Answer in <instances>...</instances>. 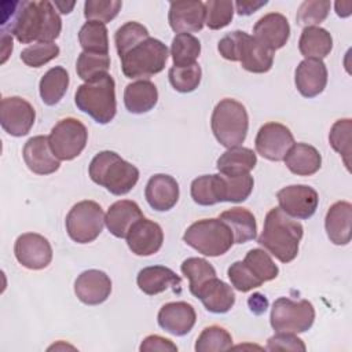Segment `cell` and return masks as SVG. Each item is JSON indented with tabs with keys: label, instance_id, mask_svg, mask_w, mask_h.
<instances>
[{
	"label": "cell",
	"instance_id": "7c38bea8",
	"mask_svg": "<svg viewBox=\"0 0 352 352\" xmlns=\"http://www.w3.org/2000/svg\"><path fill=\"white\" fill-rule=\"evenodd\" d=\"M294 144L290 129L280 122L264 124L254 139L256 151L270 161H283L285 155Z\"/></svg>",
	"mask_w": 352,
	"mask_h": 352
},
{
	"label": "cell",
	"instance_id": "e575fe53",
	"mask_svg": "<svg viewBox=\"0 0 352 352\" xmlns=\"http://www.w3.org/2000/svg\"><path fill=\"white\" fill-rule=\"evenodd\" d=\"M78 41L85 52L109 55L107 28L102 22L87 21L78 32Z\"/></svg>",
	"mask_w": 352,
	"mask_h": 352
},
{
	"label": "cell",
	"instance_id": "6da1fadb",
	"mask_svg": "<svg viewBox=\"0 0 352 352\" xmlns=\"http://www.w3.org/2000/svg\"><path fill=\"white\" fill-rule=\"evenodd\" d=\"M60 30L62 19L48 0L1 3V33L14 34L22 44L54 43Z\"/></svg>",
	"mask_w": 352,
	"mask_h": 352
},
{
	"label": "cell",
	"instance_id": "5b68a950",
	"mask_svg": "<svg viewBox=\"0 0 352 352\" xmlns=\"http://www.w3.org/2000/svg\"><path fill=\"white\" fill-rule=\"evenodd\" d=\"M210 126L216 140L227 147L241 146L248 135L249 116L246 107L231 98L221 99L213 109Z\"/></svg>",
	"mask_w": 352,
	"mask_h": 352
},
{
	"label": "cell",
	"instance_id": "2e32d148",
	"mask_svg": "<svg viewBox=\"0 0 352 352\" xmlns=\"http://www.w3.org/2000/svg\"><path fill=\"white\" fill-rule=\"evenodd\" d=\"M168 21L177 34L199 32L205 25V3L199 0L172 1Z\"/></svg>",
	"mask_w": 352,
	"mask_h": 352
},
{
	"label": "cell",
	"instance_id": "816d5d0a",
	"mask_svg": "<svg viewBox=\"0 0 352 352\" xmlns=\"http://www.w3.org/2000/svg\"><path fill=\"white\" fill-rule=\"evenodd\" d=\"M242 30H234L227 33L224 37L219 40L217 50L220 55L231 62H238V50H239V40H241Z\"/></svg>",
	"mask_w": 352,
	"mask_h": 352
},
{
	"label": "cell",
	"instance_id": "9c48e42d",
	"mask_svg": "<svg viewBox=\"0 0 352 352\" xmlns=\"http://www.w3.org/2000/svg\"><path fill=\"white\" fill-rule=\"evenodd\" d=\"M69 236L77 243H89L95 241L104 226V213L95 201H80L69 210L65 220Z\"/></svg>",
	"mask_w": 352,
	"mask_h": 352
},
{
	"label": "cell",
	"instance_id": "9f6ffc18",
	"mask_svg": "<svg viewBox=\"0 0 352 352\" xmlns=\"http://www.w3.org/2000/svg\"><path fill=\"white\" fill-rule=\"evenodd\" d=\"M12 52V36L7 33H1V63H4L8 58V55Z\"/></svg>",
	"mask_w": 352,
	"mask_h": 352
},
{
	"label": "cell",
	"instance_id": "bcb514c9",
	"mask_svg": "<svg viewBox=\"0 0 352 352\" xmlns=\"http://www.w3.org/2000/svg\"><path fill=\"white\" fill-rule=\"evenodd\" d=\"M121 7L122 3L120 0H87L84 3V16L87 21L107 23L118 15Z\"/></svg>",
	"mask_w": 352,
	"mask_h": 352
},
{
	"label": "cell",
	"instance_id": "5bb4252c",
	"mask_svg": "<svg viewBox=\"0 0 352 352\" xmlns=\"http://www.w3.org/2000/svg\"><path fill=\"white\" fill-rule=\"evenodd\" d=\"M14 253L21 265L28 270H43L52 260V248L48 239L36 232L19 235L14 245Z\"/></svg>",
	"mask_w": 352,
	"mask_h": 352
},
{
	"label": "cell",
	"instance_id": "60d3db41",
	"mask_svg": "<svg viewBox=\"0 0 352 352\" xmlns=\"http://www.w3.org/2000/svg\"><path fill=\"white\" fill-rule=\"evenodd\" d=\"M232 346L231 334L221 326L213 324L205 327L197 338L195 351L197 352H217L227 351Z\"/></svg>",
	"mask_w": 352,
	"mask_h": 352
},
{
	"label": "cell",
	"instance_id": "f6af8a7d",
	"mask_svg": "<svg viewBox=\"0 0 352 352\" xmlns=\"http://www.w3.org/2000/svg\"><path fill=\"white\" fill-rule=\"evenodd\" d=\"M234 16V3L228 0H208L205 3V25L219 30L230 25Z\"/></svg>",
	"mask_w": 352,
	"mask_h": 352
},
{
	"label": "cell",
	"instance_id": "7402d4cb",
	"mask_svg": "<svg viewBox=\"0 0 352 352\" xmlns=\"http://www.w3.org/2000/svg\"><path fill=\"white\" fill-rule=\"evenodd\" d=\"M179 194V184L176 179L166 173H157L151 176L144 190L147 204L158 212L170 210L177 204Z\"/></svg>",
	"mask_w": 352,
	"mask_h": 352
},
{
	"label": "cell",
	"instance_id": "30bf717a",
	"mask_svg": "<svg viewBox=\"0 0 352 352\" xmlns=\"http://www.w3.org/2000/svg\"><path fill=\"white\" fill-rule=\"evenodd\" d=\"M48 140L52 153L59 161H72L85 148L88 131L80 120L66 117L55 124Z\"/></svg>",
	"mask_w": 352,
	"mask_h": 352
},
{
	"label": "cell",
	"instance_id": "d4e9b609",
	"mask_svg": "<svg viewBox=\"0 0 352 352\" xmlns=\"http://www.w3.org/2000/svg\"><path fill=\"white\" fill-rule=\"evenodd\" d=\"M139 205L131 199H121L110 205L104 214V224L116 238H126L132 226L143 219Z\"/></svg>",
	"mask_w": 352,
	"mask_h": 352
},
{
	"label": "cell",
	"instance_id": "52a82bcc",
	"mask_svg": "<svg viewBox=\"0 0 352 352\" xmlns=\"http://www.w3.org/2000/svg\"><path fill=\"white\" fill-rule=\"evenodd\" d=\"M183 241L204 256L217 257L231 249L234 245V235L223 220L202 219L194 221L186 230Z\"/></svg>",
	"mask_w": 352,
	"mask_h": 352
},
{
	"label": "cell",
	"instance_id": "6f0895ef",
	"mask_svg": "<svg viewBox=\"0 0 352 352\" xmlns=\"http://www.w3.org/2000/svg\"><path fill=\"white\" fill-rule=\"evenodd\" d=\"M352 3L351 1H337L336 3V12L341 18H346L351 15Z\"/></svg>",
	"mask_w": 352,
	"mask_h": 352
},
{
	"label": "cell",
	"instance_id": "484cf974",
	"mask_svg": "<svg viewBox=\"0 0 352 352\" xmlns=\"http://www.w3.org/2000/svg\"><path fill=\"white\" fill-rule=\"evenodd\" d=\"M214 195L219 202H243L253 191L254 180L248 175L227 176L223 173L213 175Z\"/></svg>",
	"mask_w": 352,
	"mask_h": 352
},
{
	"label": "cell",
	"instance_id": "44dd1931",
	"mask_svg": "<svg viewBox=\"0 0 352 352\" xmlns=\"http://www.w3.org/2000/svg\"><path fill=\"white\" fill-rule=\"evenodd\" d=\"M297 91L305 98H315L327 84V67L320 59H304L294 72Z\"/></svg>",
	"mask_w": 352,
	"mask_h": 352
},
{
	"label": "cell",
	"instance_id": "cb8c5ba5",
	"mask_svg": "<svg viewBox=\"0 0 352 352\" xmlns=\"http://www.w3.org/2000/svg\"><path fill=\"white\" fill-rule=\"evenodd\" d=\"M327 238L334 245H348L352 236V205L348 201L333 204L324 217Z\"/></svg>",
	"mask_w": 352,
	"mask_h": 352
},
{
	"label": "cell",
	"instance_id": "9a60e30c",
	"mask_svg": "<svg viewBox=\"0 0 352 352\" xmlns=\"http://www.w3.org/2000/svg\"><path fill=\"white\" fill-rule=\"evenodd\" d=\"M125 239L133 254L151 256L161 249L164 232L158 223L143 217L132 226Z\"/></svg>",
	"mask_w": 352,
	"mask_h": 352
},
{
	"label": "cell",
	"instance_id": "3957f363",
	"mask_svg": "<svg viewBox=\"0 0 352 352\" xmlns=\"http://www.w3.org/2000/svg\"><path fill=\"white\" fill-rule=\"evenodd\" d=\"M88 173L94 183L114 195L128 194L139 180V169L110 150L100 151L92 158Z\"/></svg>",
	"mask_w": 352,
	"mask_h": 352
},
{
	"label": "cell",
	"instance_id": "680465c9",
	"mask_svg": "<svg viewBox=\"0 0 352 352\" xmlns=\"http://www.w3.org/2000/svg\"><path fill=\"white\" fill-rule=\"evenodd\" d=\"M54 6H55V8H58V11H60L62 14H69V12H72V10H73V7L76 6V3H74V1H70V3H66V1H55Z\"/></svg>",
	"mask_w": 352,
	"mask_h": 352
},
{
	"label": "cell",
	"instance_id": "836d02e7",
	"mask_svg": "<svg viewBox=\"0 0 352 352\" xmlns=\"http://www.w3.org/2000/svg\"><path fill=\"white\" fill-rule=\"evenodd\" d=\"M70 78L69 73L62 66H55L50 69L40 80L38 89L41 100L47 106H54L60 102L63 95L67 91Z\"/></svg>",
	"mask_w": 352,
	"mask_h": 352
},
{
	"label": "cell",
	"instance_id": "ab89813d",
	"mask_svg": "<svg viewBox=\"0 0 352 352\" xmlns=\"http://www.w3.org/2000/svg\"><path fill=\"white\" fill-rule=\"evenodd\" d=\"M351 133H352V120L351 118L337 120L333 124L330 133H329L330 146L333 147L334 151H337L342 157L344 164L348 170L351 166V153H352Z\"/></svg>",
	"mask_w": 352,
	"mask_h": 352
},
{
	"label": "cell",
	"instance_id": "c3c4849f",
	"mask_svg": "<svg viewBox=\"0 0 352 352\" xmlns=\"http://www.w3.org/2000/svg\"><path fill=\"white\" fill-rule=\"evenodd\" d=\"M191 198L195 204L201 206H209L217 204L214 188H213V175H202L192 180L191 183Z\"/></svg>",
	"mask_w": 352,
	"mask_h": 352
},
{
	"label": "cell",
	"instance_id": "4316f807",
	"mask_svg": "<svg viewBox=\"0 0 352 352\" xmlns=\"http://www.w3.org/2000/svg\"><path fill=\"white\" fill-rule=\"evenodd\" d=\"M194 297L199 298L206 311L212 314H226L235 304V293L232 287L217 276L204 285Z\"/></svg>",
	"mask_w": 352,
	"mask_h": 352
},
{
	"label": "cell",
	"instance_id": "db71d44e",
	"mask_svg": "<svg viewBox=\"0 0 352 352\" xmlns=\"http://www.w3.org/2000/svg\"><path fill=\"white\" fill-rule=\"evenodd\" d=\"M267 4V0L263 1H254V0H242V1H235V8L239 15H252L256 12L258 8L264 7Z\"/></svg>",
	"mask_w": 352,
	"mask_h": 352
},
{
	"label": "cell",
	"instance_id": "ac0fdd59",
	"mask_svg": "<svg viewBox=\"0 0 352 352\" xmlns=\"http://www.w3.org/2000/svg\"><path fill=\"white\" fill-rule=\"evenodd\" d=\"M157 320L161 329L173 336L182 337L192 330L197 320V314L191 304L186 301H173L161 307Z\"/></svg>",
	"mask_w": 352,
	"mask_h": 352
},
{
	"label": "cell",
	"instance_id": "8d00e7d4",
	"mask_svg": "<svg viewBox=\"0 0 352 352\" xmlns=\"http://www.w3.org/2000/svg\"><path fill=\"white\" fill-rule=\"evenodd\" d=\"M243 264L261 285L264 282L275 279L279 274V268L274 263L271 256L260 248L250 249L243 258Z\"/></svg>",
	"mask_w": 352,
	"mask_h": 352
},
{
	"label": "cell",
	"instance_id": "1f68e13d",
	"mask_svg": "<svg viewBox=\"0 0 352 352\" xmlns=\"http://www.w3.org/2000/svg\"><path fill=\"white\" fill-rule=\"evenodd\" d=\"M219 219L223 220L232 231L234 243L242 245L256 238L257 223L254 214L249 209L235 206L224 210Z\"/></svg>",
	"mask_w": 352,
	"mask_h": 352
},
{
	"label": "cell",
	"instance_id": "d6a6232c",
	"mask_svg": "<svg viewBox=\"0 0 352 352\" xmlns=\"http://www.w3.org/2000/svg\"><path fill=\"white\" fill-rule=\"evenodd\" d=\"M298 50L305 59L322 60L333 50V37L320 26L304 28L298 40Z\"/></svg>",
	"mask_w": 352,
	"mask_h": 352
},
{
	"label": "cell",
	"instance_id": "f546056e",
	"mask_svg": "<svg viewBox=\"0 0 352 352\" xmlns=\"http://www.w3.org/2000/svg\"><path fill=\"white\" fill-rule=\"evenodd\" d=\"M158 102V89L150 80H138L125 87L124 104L132 114H143L154 109Z\"/></svg>",
	"mask_w": 352,
	"mask_h": 352
},
{
	"label": "cell",
	"instance_id": "603a6c76",
	"mask_svg": "<svg viewBox=\"0 0 352 352\" xmlns=\"http://www.w3.org/2000/svg\"><path fill=\"white\" fill-rule=\"evenodd\" d=\"M238 62L250 73H267L274 63V51L264 47L246 32H241Z\"/></svg>",
	"mask_w": 352,
	"mask_h": 352
},
{
	"label": "cell",
	"instance_id": "4fadbf2b",
	"mask_svg": "<svg viewBox=\"0 0 352 352\" xmlns=\"http://www.w3.org/2000/svg\"><path fill=\"white\" fill-rule=\"evenodd\" d=\"M279 208L296 219H309L316 212L319 197L315 188L307 184H292L276 192Z\"/></svg>",
	"mask_w": 352,
	"mask_h": 352
},
{
	"label": "cell",
	"instance_id": "f1b7e54d",
	"mask_svg": "<svg viewBox=\"0 0 352 352\" xmlns=\"http://www.w3.org/2000/svg\"><path fill=\"white\" fill-rule=\"evenodd\" d=\"M283 161L287 169L297 176H311L322 166L320 153L307 143H294Z\"/></svg>",
	"mask_w": 352,
	"mask_h": 352
},
{
	"label": "cell",
	"instance_id": "ffe728a7",
	"mask_svg": "<svg viewBox=\"0 0 352 352\" xmlns=\"http://www.w3.org/2000/svg\"><path fill=\"white\" fill-rule=\"evenodd\" d=\"M23 161L36 175H51L60 166L59 160L52 153L48 136L37 135L30 138L23 146Z\"/></svg>",
	"mask_w": 352,
	"mask_h": 352
},
{
	"label": "cell",
	"instance_id": "277c9868",
	"mask_svg": "<svg viewBox=\"0 0 352 352\" xmlns=\"http://www.w3.org/2000/svg\"><path fill=\"white\" fill-rule=\"evenodd\" d=\"M78 110L88 114L98 124H109L117 111L116 82L110 74L81 84L74 95Z\"/></svg>",
	"mask_w": 352,
	"mask_h": 352
},
{
	"label": "cell",
	"instance_id": "e0dca14e",
	"mask_svg": "<svg viewBox=\"0 0 352 352\" xmlns=\"http://www.w3.org/2000/svg\"><path fill=\"white\" fill-rule=\"evenodd\" d=\"M74 293L81 302L99 305L110 297L111 280L109 275L100 270H87L77 276Z\"/></svg>",
	"mask_w": 352,
	"mask_h": 352
},
{
	"label": "cell",
	"instance_id": "7a4b0ae2",
	"mask_svg": "<svg viewBox=\"0 0 352 352\" xmlns=\"http://www.w3.org/2000/svg\"><path fill=\"white\" fill-rule=\"evenodd\" d=\"M302 232L301 223L286 214L280 208H272L265 216L257 243L280 263H290L298 254Z\"/></svg>",
	"mask_w": 352,
	"mask_h": 352
},
{
	"label": "cell",
	"instance_id": "f35d334b",
	"mask_svg": "<svg viewBox=\"0 0 352 352\" xmlns=\"http://www.w3.org/2000/svg\"><path fill=\"white\" fill-rule=\"evenodd\" d=\"M110 69V56L106 54H94L82 51L76 63V72L81 80L85 82L98 80L109 74Z\"/></svg>",
	"mask_w": 352,
	"mask_h": 352
},
{
	"label": "cell",
	"instance_id": "7bdbcfd3",
	"mask_svg": "<svg viewBox=\"0 0 352 352\" xmlns=\"http://www.w3.org/2000/svg\"><path fill=\"white\" fill-rule=\"evenodd\" d=\"M150 37V33L146 26L139 22L129 21L120 26L114 34V43L118 52V56L124 55L128 50H131L138 43Z\"/></svg>",
	"mask_w": 352,
	"mask_h": 352
},
{
	"label": "cell",
	"instance_id": "ba28073f",
	"mask_svg": "<svg viewBox=\"0 0 352 352\" xmlns=\"http://www.w3.org/2000/svg\"><path fill=\"white\" fill-rule=\"evenodd\" d=\"M315 320V308L308 300H292L279 297L274 301L270 315L271 327L286 333H304L309 330Z\"/></svg>",
	"mask_w": 352,
	"mask_h": 352
},
{
	"label": "cell",
	"instance_id": "d6986e66",
	"mask_svg": "<svg viewBox=\"0 0 352 352\" xmlns=\"http://www.w3.org/2000/svg\"><path fill=\"white\" fill-rule=\"evenodd\" d=\"M253 37L275 52L282 48L290 37V25L287 18L279 12L265 14L253 26Z\"/></svg>",
	"mask_w": 352,
	"mask_h": 352
},
{
	"label": "cell",
	"instance_id": "d590c367",
	"mask_svg": "<svg viewBox=\"0 0 352 352\" xmlns=\"http://www.w3.org/2000/svg\"><path fill=\"white\" fill-rule=\"evenodd\" d=\"M182 274L188 279V289L192 296L206 285L212 278L216 276L214 267L205 258L188 257L182 263Z\"/></svg>",
	"mask_w": 352,
	"mask_h": 352
},
{
	"label": "cell",
	"instance_id": "74e56055",
	"mask_svg": "<svg viewBox=\"0 0 352 352\" xmlns=\"http://www.w3.org/2000/svg\"><path fill=\"white\" fill-rule=\"evenodd\" d=\"M201 54V41L191 33H179L173 37L170 55L173 66H187L197 63Z\"/></svg>",
	"mask_w": 352,
	"mask_h": 352
},
{
	"label": "cell",
	"instance_id": "8fae6325",
	"mask_svg": "<svg viewBox=\"0 0 352 352\" xmlns=\"http://www.w3.org/2000/svg\"><path fill=\"white\" fill-rule=\"evenodd\" d=\"M36 120L33 106L21 96H7L0 103L1 128L11 136L19 138L30 132Z\"/></svg>",
	"mask_w": 352,
	"mask_h": 352
},
{
	"label": "cell",
	"instance_id": "f907efd6",
	"mask_svg": "<svg viewBox=\"0 0 352 352\" xmlns=\"http://www.w3.org/2000/svg\"><path fill=\"white\" fill-rule=\"evenodd\" d=\"M268 351H305L307 346L294 333L278 331L268 338Z\"/></svg>",
	"mask_w": 352,
	"mask_h": 352
},
{
	"label": "cell",
	"instance_id": "7dc6e473",
	"mask_svg": "<svg viewBox=\"0 0 352 352\" xmlns=\"http://www.w3.org/2000/svg\"><path fill=\"white\" fill-rule=\"evenodd\" d=\"M59 55V47L55 43H36L21 52V59L26 66L41 67Z\"/></svg>",
	"mask_w": 352,
	"mask_h": 352
},
{
	"label": "cell",
	"instance_id": "8992f818",
	"mask_svg": "<svg viewBox=\"0 0 352 352\" xmlns=\"http://www.w3.org/2000/svg\"><path fill=\"white\" fill-rule=\"evenodd\" d=\"M168 55V48L161 40L148 37L120 56L122 73L128 78L147 80L164 70Z\"/></svg>",
	"mask_w": 352,
	"mask_h": 352
},
{
	"label": "cell",
	"instance_id": "ee69618b",
	"mask_svg": "<svg viewBox=\"0 0 352 352\" xmlns=\"http://www.w3.org/2000/svg\"><path fill=\"white\" fill-rule=\"evenodd\" d=\"M331 3L329 0H305L298 7L296 21L302 28L318 26L329 15Z\"/></svg>",
	"mask_w": 352,
	"mask_h": 352
},
{
	"label": "cell",
	"instance_id": "4dcf8cb0",
	"mask_svg": "<svg viewBox=\"0 0 352 352\" xmlns=\"http://www.w3.org/2000/svg\"><path fill=\"white\" fill-rule=\"evenodd\" d=\"M257 164L256 153L252 148L236 146L227 148L216 162L219 173L227 176L248 175Z\"/></svg>",
	"mask_w": 352,
	"mask_h": 352
},
{
	"label": "cell",
	"instance_id": "f5cc1de1",
	"mask_svg": "<svg viewBox=\"0 0 352 352\" xmlns=\"http://www.w3.org/2000/svg\"><path fill=\"white\" fill-rule=\"evenodd\" d=\"M139 349L142 352H151V351L176 352L177 346H176V344H173L170 340H168L165 337H161V336H157V334H151V336H147L142 341Z\"/></svg>",
	"mask_w": 352,
	"mask_h": 352
},
{
	"label": "cell",
	"instance_id": "83f0119b",
	"mask_svg": "<svg viewBox=\"0 0 352 352\" xmlns=\"http://www.w3.org/2000/svg\"><path fill=\"white\" fill-rule=\"evenodd\" d=\"M136 283L144 294L155 296L169 287L180 286L182 278L168 267L151 265L139 271Z\"/></svg>",
	"mask_w": 352,
	"mask_h": 352
},
{
	"label": "cell",
	"instance_id": "11a10c76",
	"mask_svg": "<svg viewBox=\"0 0 352 352\" xmlns=\"http://www.w3.org/2000/svg\"><path fill=\"white\" fill-rule=\"evenodd\" d=\"M248 304H249L252 312H254V314H263L268 308V300L265 298V296H263L260 293H254L253 296H250L248 300Z\"/></svg>",
	"mask_w": 352,
	"mask_h": 352
},
{
	"label": "cell",
	"instance_id": "681fc988",
	"mask_svg": "<svg viewBox=\"0 0 352 352\" xmlns=\"http://www.w3.org/2000/svg\"><path fill=\"white\" fill-rule=\"evenodd\" d=\"M227 275L231 280V285L242 293L250 292V290L261 286V283L250 274V271L243 264V261L232 263L227 270Z\"/></svg>",
	"mask_w": 352,
	"mask_h": 352
},
{
	"label": "cell",
	"instance_id": "b9f144b4",
	"mask_svg": "<svg viewBox=\"0 0 352 352\" xmlns=\"http://www.w3.org/2000/svg\"><path fill=\"white\" fill-rule=\"evenodd\" d=\"M170 85L182 94L192 92L198 88L202 77V70L198 63L187 66H172L168 73Z\"/></svg>",
	"mask_w": 352,
	"mask_h": 352
}]
</instances>
